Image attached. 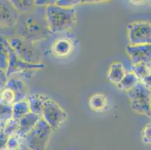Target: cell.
<instances>
[{
    "label": "cell",
    "mask_w": 151,
    "mask_h": 150,
    "mask_svg": "<svg viewBox=\"0 0 151 150\" xmlns=\"http://www.w3.org/2000/svg\"><path fill=\"white\" fill-rule=\"evenodd\" d=\"M45 9L46 7L36 6L20 14L14 27L17 36L34 44L50 38L52 34L46 21Z\"/></svg>",
    "instance_id": "6da1fadb"
},
{
    "label": "cell",
    "mask_w": 151,
    "mask_h": 150,
    "mask_svg": "<svg viewBox=\"0 0 151 150\" xmlns=\"http://www.w3.org/2000/svg\"><path fill=\"white\" fill-rule=\"evenodd\" d=\"M45 17L52 35L69 31L77 22L75 8H63L56 4L46 7Z\"/></svg>",
    "instance_id": "7a4b0ae2"
},
{
    "label": "cell",
    "mask_w": 151,
    "mask_h": 150,
    "mask_svg": "<svg viewBox=\"0 0 151 150\" xmlns=\"http://www.w3.org/2000/svg\"><path fill=\"white\" fill-rule=\"evenodd\" d=\"M53 132L51 128L41 118L35 127L20 138V144L28 150H46Z\"/></svg>",
    "instance_id": "3957f363"
},
{
    "label": "cell",
    "mask_w": 151,
    "mask_h": 150,
    "mask_svg": "<svg viewBox=\"0 0 151 150\" xmlns=\"http://www.w3.org/2000/svg\"><path fill=\"white\" fill-rule=\"evenodd\" d=\"M14 52L20 60L29 63L42 62V53L36 44L18 36L9 38Z\"/></svg>",
    "instance_id": "277c9868"
},
{
    "label": "cell",
    "mask_w": 151,
    "mask_h": 150,
    "mask_svg": "<svg viewBox=\"0 0 151 150\" xmlns=\"http://www.w3.org/2000/svg\"><path fill=\"white\" fill-rule=\"evenodd\" d=\"M150 89L138 83L134 88L127 92L132 109L135 113L150 118Z\"/></svg>",
    "instance_id": "5b68a950"
},
{
    "label": "cell",
    "mask_w": 151,
    "mask_h": 150,
    "mask_svg": "<svg viewBox=\"0 0 151 150\" xmlns=\"http://www.w3.org/2000/svg\"><path fill=\"white\" fill-rule=\"evenodd\" d=\"M68 114L60 104L48 97L44 102L42 107V119L47 123L52 130H57L66 121Z\"/></svg>",
    "instance_id": "8992f818"
},
{
    "label": "cell",
    "mask_w": 151,
    "mask_h": 150,
    "mask_svg": "<svg viewBox=\"0 0 151 150\" xmlns=\"http://www.w3.org/2000/svg\"><path fill=\"white\" fill-rule=\"evenodd\" d=\"M45 67L43 62L41 63H29L23 61L16 55L13 50L11 48L9 53V65L6 70V75L8 78L12 76L14 74H23L24 76L28 78L32 76V74L36 71L44 69Z\"/></svg>",
    "instance_id": "52a82bcc"
},
{
    "label": "cell",
    "mask_w": 151,
    "mask_h": 150,
    "mask_svg": "<svg viewBox=\"0 0 151 150\" xmlns=\"http://www.w3.org/2000/svg\"><path fill=\"white\" fill-rule=\"evenodd\" d=\"M129 45L150 44L151 24L148 21H136L127 25Z\"/></svg>",
    "instance_id": "ba28073f"
},
{
    "label": "cell",
    "mask_w": 151,
    "mask_h": 150,
    "mask_svg": "<svg viewBox=\"0 0 151 150\" xmlns=\"http://www.w3.org/2000/svg\"><path fill=\"white\" fill-rule=\"evenodd\" d=\"M19 15L12 1L0 0V28L14 27Z\"/></svg>",
    "instance_id": "9c48e42d"
},
{
    "label": "cell",
    "mask_w": 151,
    "mask_h": 150,
    "mask_svg": "<svg viewBox=\"0 0 151 150\" xmlns=\"http://www.w3.org/2000/svg\"><path fill=\"white\" fill-rule=\"evenodd\" d=\"M126 53L131 60L132 65L151 62V45H128Z\"/></svg>",
    "instance_id": "30bf717a"
},
{
    "label": "cell",
    "mask_w": 151,
    "mask_h": 150,
    "mask_svg": "<svg viewBox=\"0 0 151 150\" xmlns=\"http://www.w3.org/2000/svg\"><path fill=\"white\" fill-rule=\"evenodd\" d=\"M10 89L15 95V103L27 100L28 91L26 83L23 80L11 76L8 78L5 87Z\"/></svg>",
    "instance_id": "8fae6325"
},
{
    "label": "cell",
    "mask_w": 151,
    "mask_h": 150,
    "mask_svg": "<svg viewBox=\"0 0 151 150\" xmlns=\"http://www.w3.org/2000/svg\"><path fill=\"white\" fill-rule=\"evenodd\" d=\"M41 118H42L41 116L35 115L31 112H29L28 113L22 116L20 119H18L19 129L16 136L20 138H23L35 127Z\"/></svg>",
    "instance_id": "7c38bea8"
},
{
    "label": "cell",
    "mask_w": 151,
    "mask_h": 150,
    "mask_svg": "<svg viewBox=\"0 0 151 150\" xmlns=\"http://www.w3.org/2000/svg\"><path fill=\"white\" fill-rule=\"evenodd\" d=\"M74 44L68 38H60L53 42L51 47V53L57 57H66L73 50Z\"/></svg>",
    "instance_id": "4fadbf2b"
},
{
    "label": "cell",
    "mask_w": 151,
    "mask_h": 150,
    "mask_svg": "<svg viewBox=\"0 0 151 150\" xmlns=\"http://www.w3.org/2000/svg\"><path fill=\"white\" fill-rule=\"evenodd\" d=\"M48 97L42 94H30L27 95V101L29 106V112L42 117V107L44 102Z\"/></svg>",
    "instance_id": "5bb4252c"
},
{
    "label": "cell",
    "mask_w": 151,
    "mask_h": 150,
    "mask_svg": "<svg viewBox=\"0 0 151 150\" xmlns=\"http://www.w3.org/2000/svg\"><path fill=\"white\" fill-rule=\"evenodd\" d=\"M126 73V69L123 63L120 62H114L110 65L108 78L112 83L118 85L125 76Z\"/></svg>",
    "instance_id": "9a60e30c"
},
{
    "label": "cell",
    "mask_w": 151,
    "mask_h": 150,
    "mask_svg": "<svg viewBox=\"0 0 151 150\" xmlns=\"http://www.w3.org/2000/svg\"><path fill=\"white\" fill-rule=\"evenodd\" d=\"M11 48L9 38L0 35V69L5 72L9 65Z\"/></svg>",
    "instance_id": "2e32d148"
},
{
    "label": "cell",
    "mask_w": 151,
    "mask_h": 150,
    "mask_svg": "<svg viewBox=\"0 0 151 150\" xmlns=\"http://www.w3.org/2000/svg\"><path fill=\"white\" fill-rule=\"evenodd\" d=\"M89 106L95 112H104L108 107L107 96L101 93L93 95L89 100Z\"/></svg>",
    "instance_id": "e0dca14e"
},
{
    "label": "cell",
    "mask_w": 151,
    "mask_h": 150,
    "mask_svg": "<svg viewBox=\"0 0 151 150\" xmlns=\"http://www.w3.org/2000/svg\"><path fill=\"white\" fill-rule=\"evenodd\" d=\"M139 83V80L135 76V74L132 71H129L126 72L125 76L120 81V83L118 85H116L117 88L120 90L125 91V92H129L131 90L132 88L136 86Z\"/></svg>",
    "instance_id": "ac0fdd59"
},
{
    "label": "cell",
    "mask_w": 151,
    "mask_h": 150,
    "mask_svg": "<svg viewBox=\"0 0 151 150\" xmlns=\"http://www.w3.org/2000/svg\"><path fill=\"white\" fill-rule=\"evenodd\" d=\"M132 71L141 82L143 79L150 76V63H140L137 65H132Z\"/></svg>",
    "instance_id": "d6986e66"
},
{
    "label": "cell",
    "mask_w": 151,
    "mask_h": 150,
    "mask_svg": "<svg viewBox=\"0 0 151 150\" xmlns=\"http://www.w3.org/2000/svg\"><path fill=\"white\" fill-rule=\"evenodd\" d=\"M29 112L27 100L14 103L12 105V118L19 119Z\"/></svg>",
    "instance_id": "ffe728a7"
},
{
    "label": "cell",
    "mask_w": 151,
    "mask_h": 150,
    "mask_svg": "<svg viewBox=\"0 0 151 150\" xmlns=\"http://www.w3.org/2000/svg\"><path fill=\"white\" fill-rule=\"evenodd\" d=\"M12 2L19 14L28 12L36 7L32 0H12Z\"/></svg>",
    "instance_id": "44dd1931"
},
{
    "label": "cell",
    "mask_w": 151,
    "mask_h": 150,
    "mask_svg": "<svg viewBox=\"0 0 151 150\" xmlns=\"http://www.w3.org/2000/svg\"><path fill=\"white\" fill-rule=\"evenodd\" d=\"M19 129V121L18 119H11L5 123L3 131L8 137H12L17 134Z\"/></svg>",
    "instance_id": "7402d4cb"
},
{
    "label": "cell",
    "mask_w": 151,
    "mask_h": 150,
    "mask_svg": "<svg viewBox=\"0 0 151 150\" xmlns=\"http://www.w3.org/2000/svg\"><path fill=\"white\" fill-rule=\"evenodd\" d=\"M12 119V105L0 101V122L5 123Z\"/></svg>",
    "instance_id": "603a6c76"
},
{
    "label": "cell",
    "mask_w": 151,
    "mask_h": 150,
    "mask_svg": "<svg viewBox=\"0 0 151 150\" xmlns=\"http://www.w3.org/2000/svg\"><path fill=\"white\" fill-rule=\"evenodd\" d=\"M0 101L7 104L13 105L15 103V95L14 93L10 89L5 88L0 93Z\"/></svg>",
    "instance_id": "cb8c5ba5"
},
{
    "label": "cell",
    "mask_w": 151,
    "mask_h": 150,
    "mask_svg": "<svg viewBox=\"0 0 151 150\" xmlns=\"http://www.w3.org/2000/svg\"><path fill=\"white\" fill-rule=\"evenodd\" d=\"M20 146V138L17 136L9 137L8 139L5 150H18Z\"/></svg>",
    "instance_id": "d4e9b609"
},
{
    "label": "cell",
    "mask_w": 151,
    "mask_h": 150,
    "mask_svg": "<svg viewBox=\"0 0 151 150\" xmlns=\"http://www.w3.org/2000/svg\"><path fill=\"white\" fill-rule=\"evenodd\" d=\"M151 124L148 122L142 131V140L145 144H150L151 141Z\"/></svg>",
    "instance_id": "484cf974"
},
{
    "label": "cell",
    "mask_w": 151,
    "mask_h": 150,
    "mask_svg": "<svg viewBox=\"0 0 151 150\" xmlns=\"http://www.w3.org/2000/svg\"><path fill=\"white\" fill-rule=\"evenodd\" d=\"M82 1L79 0H59L56 2V5L63 8H75V5L80 4Z\"/></svg>",
    "instance_id": "4316f807"
},
{
    "label": "cell",
    "mask_w": 151,
    "mask_h": 150,
    "mask_svg": "<svg viewBox=\"0 0 151 150\" xmlns=\"http://www.w3.org/2000/svg\"><path fill=\"white\" fill-rule=\"evenodd\" d=\"M8 78H9L7 77L6 72L0 69V93L5 89Z\"/></svg>",
    "instance_id": "83f0119b"
},
{
    "label": "cell",
    "mask_w": 151,
    "mask_h": 150,
    "mask_svg": "<svg viewBox=\"0 0 151 150\" xmlns=\"http://www.w3.org/2000/svg\"><path fill=\"white\" fill-rule=\"evenodd\" d=\"M9 137L5 134L3 130L0 133V150H5L6 149V144L8 139Z\"/></svg>",
    "instance_id": "f1b7e54d"
},
{
    "label": "cell",
    "mask_w": 151,
    "mask_h": 150,
    "mask_svg": "<svg viewBox=\"0 0 151 150\" xmlns=\"http://www.w3.org/2000/svg\"><path fill=\"white\" fill-rule=\"evenodd\" d=\"M56 2L57 1H53V0H51V1H50V0H48V1H47V0H36V1H35V4L36 6L47 7L49 5L56 4Z\"/></svg>",
    "instance_id": "f546056e"
},
{
    "label": "cell",
    "mask_w": 151,
    "mask_h": 150,
    "mask_svg": "<svg viewBox=\"0 0 151 150\" xmlns=\"http://www.w3.org/2000/svg\"><path fill=\"white\" fill-rule=\"evenodd\" d=\"M4 126H5V123H3V122H0V133H1V131H2V130H3Z\"/></svg>",
    "instance_id": "4dcf8cb0"
},
{
    "label": "cell",
    "mask_w": 151,
    "mask_h": 150,
    "mask_svg": "<svg viewBox=\"0 0 151 150\" xmlns=\"http://www.w3.org/2000/svg\"><path fill=\"white\" fill-rule=\"evenodd\" d=\"M18 150H28V149H27V148H25V147L23 146H22L21 144H20V148H19Z\"/></svg>",
    "instance_id": "1f68e13d"
}]
</instances>
